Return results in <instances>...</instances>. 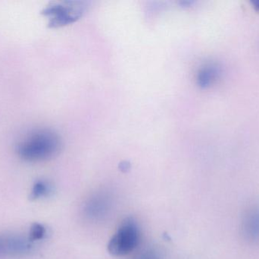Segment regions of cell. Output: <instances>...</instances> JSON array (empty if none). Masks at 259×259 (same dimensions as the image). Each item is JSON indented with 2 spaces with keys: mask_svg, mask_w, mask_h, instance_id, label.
<instances>
[{
  "mask_svg": "<svg viewBox=\"0 0 259 259\" xmlns=\"http://www.w3.org/2000/svg\"><path fill=\"white\" fill-rule=\"evenodd\" d=\"M1 250L0 252H7L12 255H20L28 252L30 248V240L21 238V237H9L2 240Z\"/></svg>",
  "mask_w": 259,
  "mask_h": 259,
  "instance_id": "7",
  "label": "cell"
},
{
  "mask_svg": "<svg viewBox=\"0 0 259 259\" xmlns=\"http://www.w3.org/2000/svg\"><path fill=\"white\" fill-rule=\"evenodd\" d=\"M242 233L249 241H259V207L246 213L242 222Z\"/></svg>",
  "mask_w": 259,
  "mask_h": 259,
  "instance_id": "5",
  "label": "cell"
},
{
  "mask_svg": "<svg viewBox=\"0 0 259 259\" xmlns=\"http://www.w3.org/2000/svg\"><path fill=\"white\" fill-rule=\"evenodd\" d=\"M86 6L78 1H54L49 3L42 15L48 20L50 27H60L68 25L81 18Z\"/></svg>",
  "mask_w": 259,
  "mask_h": 259,
  "instance_id": "2",
  "label": "cell"
},
{
  "mask_svg": "<svg viewBox=\"0 0 259 259\" xmlns=\"http://www.w3.org/2000/svg\"><path fill=\"white\" fill-rule=\"evenodd\" d=\"M62 142L59 135L50 129H39L32 132L20 141L17 154L23 161L39 162L56 156Z\"/></svg>",
  "mask_w": 259,
  "mask_h": 259,
  "instance_id": "1",
  "label": "cell"
},
{
  "mask_svg": "<svg viewBox=\"0 0 259 259\" xmlns=\"http://www.w3.org/2000/svg\"><path fill=\"white\" fill-rule=\"evenodd\" d=\"M252 6L255 8V10L259 11V0L252 2Z\"/></svg>",
  "mask_w": 259,
  "mask_h": 259,
  "instance_id": "11",
  "label": "cell"
},
{
  "mask_svg": "<svg viewBox=\"0 0 259 259\" xmlns=\"http://www.w3.org/2000/svg\"><path fill=\"white\" fill-rule=\"evenodd\" d=\"M1 246H2V242H1V240H0V250H1Z\"/></svg>",
  "mask_w": 259,
  "mask_h": 259,
  "instance_id": "12",
  "label": "cell"
},
{
  "mask_svg": "<svg viewBox=\"0 0 259 259\" xmlns=\"http://www.w3.org/2000/svg\"><path fill=\"white\" fill-rule=\"evenodd\" d=\"M134 259H161L159 254L155 249H146L140 252Z\"/></svg>",
  "mask_w": 259,
  "mask_h": 259,
  "instance_id": "10",
  "label": "cell"
},
{
  "mask_svg": "<svg viewBox=\"0 0 259 259\" xmlns=\"http://www.w3.org/2000/svg\"><path fill=\"white\" fill-rule=\"evenodd\" d=\"M220 68L214 63H208L202 65L197 73V84L200 88H207L211 87L220 76Z\"/></svg>",
  "mask_w": 259,
  "mask_h": 259,
  "instance_id": "6",
  "label": "cell"
},
{
  "mask_svg": "<svg viewBox=\"0 0 259 259\" xmlns=\"http://www.w3.org/2000/svg\"><path fill=\"white\" fill-rule=\"evenodd\" d=\"M50 187L47 182L39 180L35 182L30 195V200H36L48 196L50 193Z\"/></svg>",
  "mask_w": 259,
  "mask_h": 259,
  "instance_id": "8",
  "label": "cell"
},
{
  "mask_svg": "<svg viewBox=\"0 0 259 259\" xmlns=\"http://www.w3.org/2000/svg\"><path fill=\"white\" fill-rule=\"evenodd\" d=\"M108 193H98L88 199L85 204L86 216L92 220H100L107 215L112 208V201Z\"/></svg>",
  "mask_w": 259,
  "mask_h": 259,
  "instance_id": "4",
  "label": "cell"
},
{
  "mask_svg": "<svg viewBox=\"0 0 259 259\" xmlns=\"http://www.w3.org/2000/svg\"><path fill=\"white\" fill-rule=\"evenodd\" d=\"M46 231L45 227L39 223H34L31 225L29 232V239L30 242L38 241V240H42L45 237Z\"/></svg>",
  "mask_w": 259,
  "mask_h": 259,
  "instance_id": "9",
  "label": "cell"
},
{
  "mask_svg": "<svg viewBox=\"0 0 259 259\" xmlns=\"http://www.w3.org/2000/svg\"><path fill=\"white\" fill-rule=\"evenodd\" d=\"M140 241V230L135 220L127 218L120 225L108 245L109 252L123 256L133 252Z\"/></svg>",
  "mask_w": 259,
  "mask_h": 259,
  "instance_id": "3",
  "label": "cell"
}]
</instances>
